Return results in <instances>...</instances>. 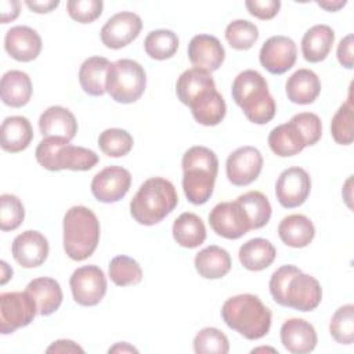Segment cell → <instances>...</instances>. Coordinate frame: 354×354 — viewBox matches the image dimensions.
<instances>
[{
	"label": "cell",
	"instance_id": "cell-1",
	"mask_svg": "<svg viewBox=\"0 0 354 354\" xmlns=\"http://www.w3.org/2000/svg\"><path fill=\"white\" fill-rule=\"evenodd\" d=\"M268 286L275 303L301 313L315 310L322 300L319 282L292 264L275 270Z\"/></svg>",
	"mask_w": 354,
	"mask_h": 354
},
{
	"label": "cell",
	"instance_id": "cell-2",
	"mask_svg": "<svg viewBox=\"0 0 354 354\" xmlns=\"http://www.w3.org/2000/svg\"><path fill=\"white\" fill-rule=\"evenodd\" d=\"M183 189L194 205L206 203L214 189L218 171L216 153L203 145L191 147L183 155Z\"/></svg>",
	"mask_w": 354,
	"mask_h": 354
},
{
	"label": "cell",
	"instance_id": "cell-3",
	"mask_svg": "<svg viewBox=\"0 0 354 354\" xmlns=\"http://www.w3.org/2000/svg\"><path fill=\"white\" fill-rule=\"evenodd\" d=\"M271 310L252 293L232 296L221 307V318L227 326L248 340L264 337L271 328Z\"/></svg>",
	"mask_w": 354,
	"mask_h": 354
},
{
	"label": "cell",
	"instance_id": "cell-4",
	"mask_svg": "<svg viewBox=\"0 0 354 354\" xmlns=\"http://www.w3.org/2000/svg\"><path fill=\"white\" fill-rule=\"evenodd\" d=\"M232 100L243 111L248 120L266 124L275 116L277 105L268 91L266 77L253 69L241 72L232 82Z\"/></svg>",
	"mask_w": 354,
	"mask_h": 354
},
{
	"label": "cell",
	"instance_id": "cell-5",
	"mask_svg": "<svg viewBox=\"0 0 354 354\" xmlns=\"http://www.w3.org/2000/svg\"><path fill=\"white\" fill-rule=\"evenodd\" d=\"M178 203L171 181L163 177L145 180L130 202V214L141 225H155L169 216Z\"/></svg>",
	"mask_w": 354,
	"mask_h": 354
},
{
	"label": "cell",
	"instance_id": "cell-6",
	"mask_svg": "<svg viewBox=\"0 0 354 354\" xmlns=\"http://www.w3.org/2000/svg\"><path fill=\"white\" fill-rule=\"evenodd\" d=\"M64 250L75 261L88 259L100 242V221L86 206H72L64 216Z\"/></svg>",
	"mask_w": 354,
	"mask_h": 354
},
{
	"label": "cell",
	"instance_id": "cell-7",
	"mask_svg": "<svg viewBox=\"0 0 354 354\" xmlns=\"http://www.w3.org/2000/svg\"><path fill=\"white\" fill-rule=\"evenodd\" d=\"M35 156L37 163L50 171H87L98 163V155L94 151L72 145L68 140L58 137H44L39 142Z\"/></svg>",
	"mask_w": 354,
	"mask_h": 354
},
{
	"label": "cell",
	"instance_id": "cell-8",
	"mask_svg": "<svg viewBox=\"0 0 354 354\" xmlns=\"http://www.w3.org/2000/svg\"><path fill=\"white\" fill-rule=\"evenodd\" d=\"M145 86L147 75L137 61L122 58L109 65L105 90L116 102H136L144 94Z\"/></svg>",
	"mask_w": 354,
	"mask_h": 354
},
{
	"label": "cell",
	"instance_id": "cell-9",
	"mask_svg": "<svg viewBox=\"0 0 354 354\" xmlns=\"http://www.w3.org/2000/svg\"><path fill=\"white\" fill-rule=\"evenodd\" d=\"M36 314V301L26 290L0 295V332L3 335L14 333L17 329L28 326Z\"/></svg>",
	"mask_w": 354,
	"mask_h": 354
},
{
	"label": "cell",
	"instance_id": "cell-10",
	"mask_svg": "<svg viewBox=\"0 0 354 354\" xmlns=\"http://www.w3.org/2000/svg\"><path fill=\"white\" fill-rule=\"evenodd\" d=\"M73 300L84 307L97 306L106 293L104 271L94 264L76 268L69 279Z\"/></svg>",
	"mask_w": 354,
	"mask_h": 354
},
{
	"label": "cell",
	"instance_id": "cell-11",
	"mask_svg": "<svg viewBox=\"0 0 354 354\" xmlns=\"http://www.w3.org/2000/svg\"><path fill=\"white\" fill-rule=\"evenodd\" d=\"M209 224L217 235L227 239H238L252 230L250 221L236 199L217 203L209 213Z\"/></svg>",
	"mask_w": 354,
	"mask_h": 354
},
{
	"label": "cell",
	"instance_id": "cell-12",
	"mask_svg": "<svg viewBox=\"0 0 354 354\" xmlns=\"http://www.w3.org/2000/svg\"><path fill=\"white\" fill-rule=\"evenodd\" d=\"M263 169L261 152L250 145L241 147L231 152L225 162L227 178L236 187L249 185L253 183Z\"/></svg>",
	"mask_w": 354,
	"mask_h": 354
},
{
	"label": "cell",
	"instance_id": "cell-13",
	"mask_svg": "<svg viewBox=\"0 0 354 354\" xmlns=\"http://www.w3.org/2000/svg\"><path fill=\"white\" fill-rule=\"evenodd\" d=\"M131 174L127 169L112 165L98 171L91 180V194L98 202L115 203L130 189Z\"/></svg>",
	"mask_w": 354,
	"mask_h": 354
},
{
	"label": "cell",
	"instance_id": "cell-14",
	"mask_svg": "<svg viewBox=\"0 0 354 354\" xmlns=\"http://www.w3.org/2000/svg\"><path fill=\"white\" fill-rule=\"evenodd\" d=\"M296 43L282 35L268 37L260 48L259 59L261 66L272 75H282L292 69L296 62Z\"/></svg>",
	"mask_w": 354,
	"mask_h": 354
},
{
	"label": "cell",
	"instance_id": "cell-15",
	"mask_svg": "<svg viewBox=\"0 0 354 354\" xmlns=\"http://www.w3.org/2000/svg\"><path fill=\"white\" fill-rule=\"evenodd\" d=\"M311 191L310 174L297 166L285 169L275 184V195L281 206L293 209L303 205Z\"/></svg>",
	"mask_w": 354,
	"mask_h": 354
},
{
	"label": "cell",
	"instance_id": "cell-16",
	"mask_svg": "<svg viewBox=\"0 0 354 354\" xmlns=\"http://www.w3.org/2000/svg\"><path fill=\"white\" fill-rule=\"evenodd\" d=\"M142 29L141 18L131 11H120L112 15L101 28L100 36L105 47L119 50L130 44Z\"/></svg>",
	"mask_w": 354,
	"mask_h": 354
},
{
	"label": "cell",
	"instance_id": "cell-17",
	"mask_svg": "<svg viewBox=\"0 0 354 354\" xmlns=\"http://www.w3.org/2000/svg\"><path fill=\"white\" fill-rule=\"evenodd\" d=\"M48 250L47 238L35 230H26L17 235L11 246L14 260L24 268L41 266L47 260Z\"/></svg>",
	"mask_w": 354,
	"mask_h": 354
},
{
	"label": "cell",
	"instance_id": "cell-18",
	"mask_svg": "<svg viewBox=\"0 0 354 354\" xmlns=\"http://www.w3.org/2000/svg\"><path fill=\"white\" fill-rule=\"evenodd\" d=\"M188 58L194 68L212 73L224 62L225 50L216 36L196 35L188 44Z\"/></svg>",
	"mask_w": 354,
	"mask_h": 354
},
{
	"label": "cell",
	"instance_id": "cell-19",
	"mask_svg": "<svg viewBox=\"0 0 354 354\" xmlns=\"http://www.w3.org/2000/svg\"><path fill=\"white\" fill-rule=\"evenodd\" d=\"M4 48L11 58L19 62H29L39 57L41 51V37L35 29L17 25L7 30Z\"/></svg>",
	"mask_w": 354,
	"mask_h": 354
},
{
	"label": "cell",
	"instance_id": "cell-20",
	"mask_svg": "<svg viewBox=\"0 0 354 354\" xmlns=\"http://www.w3.org/2000/svg\"><path fill=\"white\" fill-rule=\"evenodd\" d=\"M281 342L292 354L311 353L317 346L314 326L301 318H289L281 326Z\"/></svg>",
	"mask_w": 354,
	"mask_h": 354
},
{
	"label": "cell",
	"instance_id": "cell-21",
	"mask_svg": "<svg viewBox=\"0 0 354 354\" xmlns=\"http://www.w3.org/2000/svg\"><path fill=\"white\" fill-rule=\"evenodd\" d=\"M39 130L43 137H58L71 141L77 133V122L68 108L53 105L40 115Z\"/></svg>",
	"mask_w": 354,
	"mask_h": 354
},
{
	"label": "cell",
	"instance_id": "cell-22",
	"mask_svg": "<svg viewBox=\"0 0 354 354\" xmlns=\"http://www.w3.org/2000/svg\"><path fill=\"white\" fill-rule=\"evenodd\" d=\"M189 109L194 119L203 126L218 124L227 112V105L223 95L216 88H209L198 94L191 102Z\"/></svg>",
	"mask_w": 354,
	"mask_h": 354
},
{
	"label": "cell",
	"instance_id": "cell-23",
	"mask_svg": "<svg viewBox=\"0 0 354 354\" xmlns=\"http://www.w3.org/2000/svg\"><path fill=\"white\" fill-rule=\"evenodd\" d=\"M285 91L288 100L293 104H313L321 93V82L315 72H313L311 69L301 68L288 77Z\"/></svg>",
	"mask_w": 354,
	"mask_h": 354
},
{
	"label": "cell",
	"instance_id": "cell-24",
	"mask_svg": "<svg viewBox=\"0 0 354 354\" xmlns=\"http://www.w3.org/2000/svg\"><path fill=\"white\" fill-rule=\"evenodd\" d=\"M33 138V129L25 116H8L0 127V145L4 151L17 153L26 149Z\"/></svg>",
	"mask_w": 354,
	"mask_h": 354
},
{
	"label": "cell",
	"instance_id": "cell-25",
	"mask_svg": "<svg viewBox=\"0 0 354 354\" xmlns=\"http://www.w3.org/2000/svg\"><path fill=\"white\" fill-rule=\"evenodd\" d=\"M36 301L39 315H51L62 303V289L59 283L50 277L32 279L25 289Z\"/></svg>",
	"mask_w": 354,
	"mask_h": 354
},
{
	"label": "cell",
	"instance_id": "cell-26",
	"mask_svg": "<svg viewBox=\"0 0 354 354\" xmlns=\"http://www.w3.org/2000/svg\"><path fill=\"white\" fill-rule=\"evenodd\" d=\"M1 101L11 108L26 105L32 97V82L28 73L11 69L6 72L0 82Z\"/></svg>",
	"mask_w": 354,
	"mask_h": 354
},
{
	"label": "cell",
	"instance_id": "cell-27",
	"mask_svg": "<svg viewBox=\"0 0 354 354\" xmlns=\"http://www.w3.org/2000/svg\"><path fill=\"white\" fill-rule=\"evenodd\" d=\"M194 264L196 272L205 279H220L230 272L232 266L230 253L217 245H210L199 250Z\"/></svg>",
	"mask_w": 354,
	"mask_h": 354
},
{
	"label": "cell",
	"instance_id": "cell-28",
	"mask_svg": "<svg viewBox=\"0 0 354 354\" xmlns=\"http://www.w3.org/2000/svg\"><path fill=\"white\" fill-rule=\"evenodd\" d=\"M335 32L330 26L319 24L311 26L301 39V54L307 62L324 61L332 50Z\"/></svg>",
	"mask_w": 354,
	"mask_h": 354
},
{
	"label": "cell",
	"instance_id": "cell-29",
	"mask_svg": "<svg viewBox=\"0 0 354 354\" xmlns=\"http://www.w3.org/2000/svg\"><path fill=\"white\" fill-rule=\"evenodd\" d=\"M268 145L270 149L281 158L295 156L307 147L301 131L292 120L279 124L270 131Z\"/></svg>",
	"mask_w": 354,
	"mask_h": 354
},
{
	"label": "cell",
	"instance_id": "cell-30",
	"mask_svg": "<svg viewBox=\"0 0 354 354\" xmlns=\"http://www.w3.org/2000/svg\"><path fill=\"white\" fill-rule=\"evenodd\" d=\"M278 235L286 246L306 248L315 236V227L304 214H289L279 223Z\"/></svg>",
	"mask_w": 354,
	"mask_h": 354
},
{
	"label": "cell",
	"instance_id": "cell-31",
	"mask_svg": "<svg viewBox=\"0 0 354 354\" xmlns=\"http://www.w3.org/2000/svg\"><path fill=\"white\" fill-rule=\"evenodd\" d=\"M277 256L274 245L264 238H253L245 242L238 252L241 264L249 271H261L270 267Z\"/></svg>",
	"mask_w": 354,
	"mask_h": 354
},
{
	"label": "cell",
	"instance_id": "cell-32",
	"mask_svg": "<svg viewBox=\"0 0 354 354\" xmlns=\"http://www.w3.org/2000/svg\"><path fill=\"white\" fill-rule=\"evenodd\" d=\"M109 65L111 62L105 57H90L82 62L79 83L86 94L100 97L106 91L105 80Z\"/></svg>",
	"mask_w": 354,
	"mask_h": 354
},
{
	"label": "cell",
	"instance_id": "cell-33",
	"mask_svg": "<svg viewBox=\"0 0 354 354\" xmlns=\"http://www.w3.org/2000/svg\"><path fill=\"white\" fill-rule=\"evenodd\" d=\"M171 232L174 241L188 249L198 248L206 239V227L202 218L191 212H185L174 220Z\"/></svg>",
	"mask_w": 354,
	"mask_h": 354
},
{
	"label": "cell",
	"instance_id": "cell-34",
	"mask_svg": "<svg viewBox=\"0 0 354 354\" xmlns=\"http://www.w3.org/2000/svg\"><path fill=\"white\" fill-rule=\"evenodd\" d=\"M209 88H216L214 79L209 72L196 68L184 71L176 83V94L178 100L187 106L198 94Z\"/></svg>",
	"mask_w": 354,
	"mask_h": 354
},
{
	"label": "cell",
	"instance_id": "cell-35",
	"mask_svg": "<svg viewBox=\"0 0 354 354\" xmlns=\"http://www.w3.org/2000/svg\"><path fill=\"white\" fill-rule=\"evenodd\" d=\"M243 207L252 230L263 228L271 218V205L267 196L260 191H249L236 198Z\"/></svg>",
	"mask_w": 354,
	"mask_h": 354
},
{
	"label": "cell",
	"instance_id": "cell-36",
	"mask_svg": "<svg viewBox=\"0 0 354 354\" xmlns=\"http://www.w3.org/2000/svg\"><path fill=\"white\" fill-rule=\"evenodd\" d=\"M178 48V37L170 29L151 30L144 40L145 53L158 61L171 58Z\"/></svg>",
	"mask_w": 354,
	"mask_h": 354
},
{
	"label": "cell",
	"instance_id": "cell-37",
	"mask_svg": "<svg viewBox=\"0 0 354 354\" xmlns=\"http://www.w3.org/2000/svg\"><path fill=\"white\" fill-rule=\"evenodd\" d=\"M111 281L118 286L137 285L142 279V270L140 264L129 256H115L108 266Z\"/></svg>",
	"mask_w": 354,
	"mask_h": 354
},
{
	"label": "cell",
	"instance_id": "cell-38",
	"mask_svg": "<svg viewBox=\"0 0 354 354\" xmlns=\"http://www.w3.org/2000/svg\"><path fill=\"white\" fill-rule=\"evenodd\" d=\"M353 100L351 93L346 102H343L330 122V133L333 140L340 145H350L354 140V122H353Z\"/></svg>",
	"mask_w": 354,
	"mask_h": 354
},
{
	"label": "cell",
	"instance_id": "cell-39",
	"mask_svg": "<svg viewBox=\"0 0 354 354\" xmlns=\"http://www.w3.org/2000/svg\"><path fill=\"white\" fill-rule=\"evenodd\" d=\"M133 144L134 141L131 134L123 129H106L98 136L100 149L111 158H120L127 155L131 151Z\"/></svg>",
	"mask_w": 354,
	"mask_h": 354
},
{
	"label": "cell",
	"instance_id": "cell-40",
	"mask_svg": "<svg viewBox=\"0 0 354 354\" xmlns=\"http://www.w3.org/2000/svg\"><path fill=\"white\" fill-rule=\"evenodd\" d=\"M330 336L339 344H351L354 342V306L344 304L339 307L329 322Z\"/></svg>",
	"mask_w": 354,
	"mask_h": 354
},
{
	"label": "cell",
	"instance_id": "cell-41",
	"mask_svg": "<svg viewBox=\"0 0 354 354\" xmlns=\"http://www.w3.org/2000/svg\"><path fill=\"white\" fill-rule=\"evenodd\" d=\"M225 39L235 50H249L259 39V29L248 19H235L227 25Z\"/></svg>",
	"mask_w": 354,
	"mask_h": 354
},
{
	"label": "cell",
	"instance_id": "cell-42",
	"mask_svg": "<svg viewBox=\"0 0 354 354\" xmlns=\"http://www.w3.org/2000/svg\"><path fill=\"white\" fill-rule=\"evenodd\" d=\"M194 350L198 354H227L228 337L217 328H203L194 337Z\"/></svg>",
	"mask_w": 354,
	"mask_h": 354
},
{
	"label": "cell",
	"instance_id": "cell-43",
	"mask_svg": "<svg viewBox=\"0 0 354 354\" xmlns=\"http://www.w3.org/2000/svg\"><path fill=\"white\" fill-rule=\"evenodd\" d=\"M25 218V207L21 199L11 194L0 196V230L14 231Z\"/></svg>",
	"mask_w": 354,
	"mask_h": 354
},
{
	"label": "cell",
	"instance_id": "cell-44",
	"mask_svg": "<svg viewBox=\"0 0 354 354\" xmlns=\"http://www.w3.org/2000/svg\"><path fill=\"white\" fill-rule=\"evenodd\" d=\"M104 3L101 0H69L66 11L69 17L80 24H90L101 17Z\"/></svg>",
	"mask_w": 354,
	"mask_h": 354
},
{
	"label": "cell",
	"instance_id": "cell-45",
	"mask_svg": "<svg viewBox=\"0 0 354 354\" xmlns=\"http://www.w3.org/2000/svg\"><path fill=\"white\" fill-rule=\"evenodd\" d=\"M290 120L301 131L307 147L315 145L319 141V138L322 136V123H321V119L318 115H315L313 112H300V113L293 115L290 118Z\"/></svg>",
	"mask_w": 354,
	"mask_h": 354
},
{
	"label": "cell",
	"instance_id": "cell-46",
	"mask_svg": "<svg viewBox=\"0 0 354 354\" xmlns=\"http://www.w3.org/2000/svg\"><path fill=\"white\" fill-rule=\"evenodd\" d=\"M245 6L250 15L259 19H271L278 14L281 8V1L279 0H246Z\"/></svg>",
	"mask_w": 354,
	"mask_h": 354
},
{
	"label": "cell",
	"instance_id": "cell-47",
	"mask_svg": "<svg viewBox=\"0 0 354 354\" xmlns=\"http://www.w3.org/2000/svg\"><path fill=\"white\" fill-rule=\"evenodd\" d=\"M353 40H354V36L351 33H348L337 44L336 55H337L340 65L344 66L346 69H353V66H354V55H353L354 41Z\"/></svg>",
	"mask_w": 354,
	"mask_h": 354
},
{
	"label": "cell",
	"instance_id": "cell-48",
	"mask_svg": "<svg viewBox=\"0 0 354 354\" xmlns=\"http://www.w3.org/2000/svg\"><path fill=\"white\" fill-rule=\"evenodd\" d=\"M21 3L17 0H1L0 1V14H1V24H8L14 21L19 15Z\"/></svg>",
	"mask_w": 354,
	"mask_h": 354
},
{
	"label": "cell",
	"instance_id": "cell-49",
	"mask_svg": "<svg viewBox=\"0 0 354 354\" xmlns=\"http://www.w3.org/2000/svg\"><path fill=\"white\" fill-rule=\"evenodd\" d=\"M46 353H84V350L75 343L73 340H68V339H59L53 342Z\"/></svg>",
	"mask_w": 354,
	"mask_h": 354
},
{
	"label": "cell",
	"instance_id": "cell-50",
	"mask_svg": "<svg viewBox=\"0 0 354 354\" xmlns=\"http://www.w3.org/2000/svg\"><path fill=\"white\" fill-rule=\"evenodd\" d=\"M25 4L37 14H46V12H51L54 8H57L59 6L58 0H44V1H37V0H28L25 1Z\"/></svg>",
	"mask_w": 354,
	"mask_h": 354
},
{
	"label": "cell",
	"instance_id": "cell-51",
	"mask_svg": "<svg viewBox=\"0 0 354 354\" xmlns=\"http://www.w3.org/2000/svg\"><path fill=\"white\" fill-rule=\"evenodd\" d=\"M317 4L319 6V7H322V8H325L326 11H337V10H340L342 7H344L346 6V1L343 0H335V1H330V0H326V1H317Z\"/></svg>",
	"mask_w": 354,
	"mask_h": 354
},
{
	"label": "cell",
	"instance_id": "cell-52",
	"mask_svg": "<svg viewBox=\"0 0 354 354\" xmlns=\"http://www.w3.org/2000/svg\"><path fill=\"white\" fill-rule=\"evenodd\" d=\"M109 353H138V350L136 347H133L131 344L126 343V342H119L115 346L109 347L108 350Z\"/></svg>",
	"mask_w": 354,
	"mask_h": 354
},
{
	"label": "cell",
	"instance_id": "cell-53",
	"mask_svg": "<svg viewBox=\"0 0 354 354\" xmlns=\"http://www.w3.org/2000/svg\"><path fill=\"white\" fill-rule=\"evenodd\" d=\"M0 266H1V279H0V283L4 285L10 278H12V268L6 261H1Z\"/></svg>",
	"mask_w": 354,
	"mask_h": 354
}]
</instances>
